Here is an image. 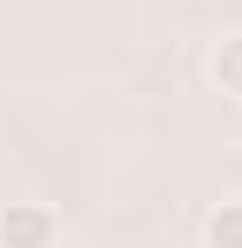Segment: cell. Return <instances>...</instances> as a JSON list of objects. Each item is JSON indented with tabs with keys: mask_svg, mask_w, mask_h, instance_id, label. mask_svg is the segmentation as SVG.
Masks as SVG:
<instances>
[{
	"mask_svg": "<svg viewBox=\"0 0 242 248\" xmlns=\"http://www.w3.org/2000/svg\"><path fill=\"white\" fill-rule=\"evenodd\" d=\"M0 248H61V215L47 202H7L0 208Z\"/></svg>",
	"mask_w": 242,
	"mask_h": 248,
	"instance_id": "obj_1",
	"label": "cell"
},
{
	"mask_svg": "<svg viewBox=\"0 0 242 248\" xmlns=\"http://www.w3.org/2000/svg\"><path fill=\"white\" fill-rule=\"evenodd\" d=\"M202 67H208V87H215L222 101H242V27L236 34H215Z\"/></svg>",
	"mask_w": 242,
	"mask_h": 248,
	"instance_id": "obj_2",
	"label": "cell"
},
{
	"mask_svg": "<svg viewBox=\"0 0 242 248\" xmlns=\"http://www.w3.org/2000/svg\"><path fill=\"white\" fill-rule=\"evenodd\" d=\"M202 248H242V195L202 215Z\"/></svg>",
	"mask_w": 242,
	"mask_h": 248,
	"instance_id": "obj_3",
	"label": "cell"
}]
</instances>
